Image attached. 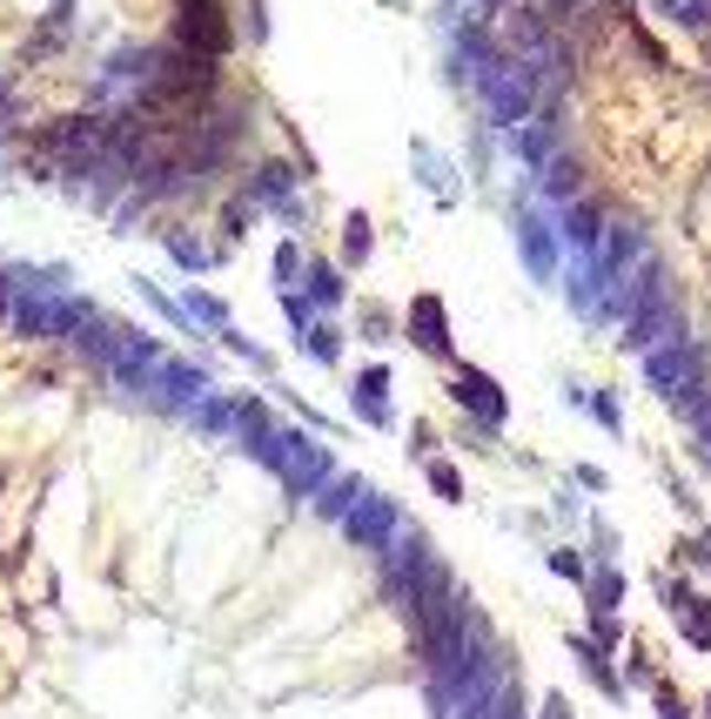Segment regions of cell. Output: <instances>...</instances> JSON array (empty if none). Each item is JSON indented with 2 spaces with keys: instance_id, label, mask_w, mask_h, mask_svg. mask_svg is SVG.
<instances>
[]
</instances>
